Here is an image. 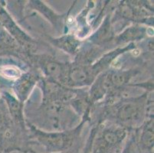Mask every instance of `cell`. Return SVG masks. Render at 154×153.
I'll use <instances>...</instances> for the list:
<instances>
[{"instance_id":"277c9868","label":"cell","mask_w":154,"mask_h":153,"mask_svg":"<svg viewBox=\"0 0 154 153\" xmlns=\"http://www.w3.org/2000/svg\"><path fill=\"white\" fill-rule=\"evenodd\" d=\"M42 70L48 78V81L65 84L69 66L51 58H42L39 61Z\"/></svg>"},{"instance_id":"ba28073f","label":"cell","mask_w":154,"mask_h":153,"mask_svg":"<svg viewBox=\"0 0 154 153\" xmlns=\"http://www.w3.org/2000/svg\"><path fill=\"white\" fill-rule=\"evenodd\" d=\"M2 99L5 101L9 113H10L11 117L17 123L22 126L24 125V115L22 103L16 96L11 94L8 91H5L1 94Z\"/></svg>"},{"instance_id":"8992f818","label":"cell","mask_w":154,"mask_h":153,"mask_svg":"<svg viewBox=\"0 0 154 153\" xmlns=\"http://www.w3.org/2000/svg\"><path fill=\"white\" fill-rule=\"evenodd\" d=\"M140 148L147 153H153V118L144 122L140 129Z\"/></svg>"},{"instance_id":"4fadbf2b","label":"cell","mask_w":154,"mask_h":153,"mask_svg":"<svg viewBox=\"0 0 154 153\" xmlns=\"http://www.w3.org/2000/svg\"><path fill=\"white\" fill-rule=\"evenodd\" d=\"M137 145L136 144L135 139L133 138L127 143V145H126L125 148H124L122 153H136V146Z\"/></svg>"},{"instance_id":"8fae6325","label":"cell","mask_w":154,"mask_h":153,"mask_svg":"<svg viewBox=\"0 0 154 153\" xmlns=\"http://www.w3.org/2000/svg\"><path fill=\"white\" fill-rule=\"evenodd\" d=\"M33 3H32V6L35 8V10L39 11L41 13H43L44 15H46L48 19H49L51 22H54V25H58L59 22H58V19H62L63 16H60L59 15H56L51 8H49L47 5L44 4L42 2H38V1H33Z\"/></svg>"},{"instance_id":"30bf717a","label":"cell","mask_w":154,"mask_h":153,"mask_svg":"<svg viewBox=\"0 0 154 153\" xmlns=\"http://www.w3.org/2000/svg\"><path fill=\"white\" fill-rule=\"evenodd\" d=\"M146 31L144 28L140 26H134L126 29L123 33L119 35L117 37V41L121 44L123 42H127L128 41L141 39L144 36Z\"/></svg>"},{"instance_id":"7c38bea8","label":"cell","mask_w":154,"mask_h":153,"mask_svg":"<svg viewBox=\"0 0 154 153\" xmlns=\"http://www.w3.org/2000/svg\"><path fill=\"white\" fill-rule=\"evenodd\" d=\"M9 111L6 107L5 101L0 99V129L4 128L9 125Z\"/></svg>"},{"instance_id":"5b68a950","label":"cell","mask_w":154,"mask_h":153,"mask_svg":"<svg viewBox=\"0 0 154 153\" xmlns=\"http://www.w3.org/2000/svg\"><path fill=\"white\" fill-rule=\"evenodd\" d=\"M0 24L12 36H14L17 40H19L20 43L26 44L28 42L31 41V38L18 27L16 23L11 18L10 15L1 5H0Z\"/></svg>"},{"instance_id":"7a4b0ae2","label":"cell","mask_w":154,"mask_h":153,"mask_svg":"<svg viewBox=\"0 0 154 153\" xmlns=\"http://www.w3.org/2000/svg\"><path fill=\"white\" fill-rule=\"evenodd\" d=\"M146 101V92L137 97L121 99L115 107L111 108L110 115L120 123V126H134L143 118L147 109Z\"/></svg>"},{"instance_id":"52a82bcc","label":"cell","mask_w":154,"mask_h":153,"mask_svg":"<svg viewBox=\"0 0 154 153\" xmlns=\"http://www.w3.org/2000/svg\"><path fill=\"white\" fill-rule=\"evenodd\" d=\"M37 79L31 74H26L19 77L16 82L13 84L15 94L19 100L23 103L30 94L32 88L35 86Z\"/></svg>"},{"instance_id":"5bb4252c","label":"cell","mask_w":154,"mask_h":153,"mask_svg":"<svg viewBox=\"0 0 154 153\" xmlns=\"http://www.w3.org/2000/svg\"><path fill=\"white\" fill-rule=\"evenodd\" d=\"M33 153H36V152H33ZM59 153H64V152H59Z\"/></svg>"},{"instance_id":"6da1fadb","label":"cell","mask_w":154,"mask_h":153,"mask_svg":"<svg viewBox=\"0 0 154 153\" xmlns=\"http://www.w3.org/2000/svg\"><path fill=\"white\" fill-rule=\"evenodd\" d=\"M83 123L72 130L63 132H44L34 126L31 127L32 136L46 150L48 153L64 152L69 149L77 139Z\"/></svg>"},{"instance_id":"3957f363","label":"cell","mask_w":154,"mask_h":153,"mask_svg":"<svg viewBox=\"0 0 154 153\" xmlns=\"http://www.w3.org/2000/svg\"><path fill=\"white\" fill-rule=\"evenodd\" d=\"M126 127L120 125L105 126L94 132L90 144V153H112L125 139Z\"/></svg>"},{"instance_id":"9c48e42d","label":"cell","mask_w":154,"mask_h":153,"mask_svg":"<svg viewBox=\"0 0 154 153\" xmlns=\"http://www.w3.org/2000/svg\"><path fill=\"white\" fill-rule=\"evenodd\" d=\"M54 44L57 47L70 54H75L80 45V41L72 35H66L58 39H54Z\"/></svg>"}]
</instances>
